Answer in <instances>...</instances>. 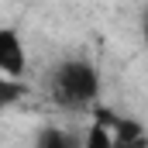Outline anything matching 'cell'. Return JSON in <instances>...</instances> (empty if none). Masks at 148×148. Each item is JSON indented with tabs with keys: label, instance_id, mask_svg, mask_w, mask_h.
<instances>
[{
	"label": "cell",
	"instance_id": "1",
	"mask_svg": "<svg viewBox=\"0 0 148 148\" xmlns=\"http://www.w3.org/2000/svg\"><path fill=\"white\" fill-rule=\"evenodd\" d=\"M48 93H52V100L59 107L83 110L100 93V73L86 59H62L48 76Z\"/></svg>",
	"mask_w": 148,
	"mask_h": 148
},
{
	"label": "cell",
	"instance_id": "2",
	"mask_svg": "<svg viewBox=\"0 0 148 148\" xmlns=\"http://www.w3.org/2000/svg\"><path fill=\"white\" fill-rule=\"evenodd\" d=\"M28 69V52L24 41L14 28H0V76L7 79H21Z\"/></svg>",
	"mask_w": 148,
	"mask_h": 148
}]
</instances>
